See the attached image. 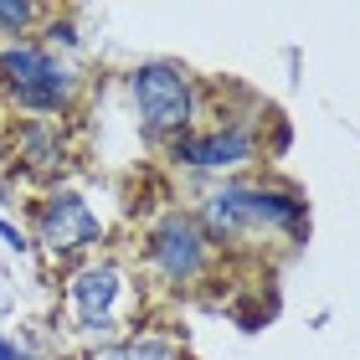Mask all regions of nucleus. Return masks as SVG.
Here are the masks:
<instances>
[{
    "instance_id": "obj_1",
    "label": "nucleus",
    "mask_w": 360,
    "mask_h": 360,
    "mask_svg": "<svg viewBox=\"0 0 360 360\" xmlns=\"http://www.w3.org/2000/svg\"><path fill=\"white\" fill-rule=\"evenodd\" d=\"M195 221L211 237V248H237V242L263 237L293 242L309 221V206L293 186H278V180H221L201 195Z\"/></svg>"
},
{
    "instance_id": "obj_4",
    "label": "nucleus",
    "mask_w": 360,
    "mask_h": 360,
    "mask_svg": "<svg viewBox=\"0 0 360 360\" xmlns=\"http://www.w3.org/2000/svg\"><path fill=\"white\" fill-rule=\"evenodd\" d=\"M129 103L139 113V129L160 144L191 134L195 119H201V88H195V77L180 62H165V57L139 62L129 72Z\"/></svg>"
},
{
    "instance_id": "obj_7",
    "label": "nucleus",
    "mask_w": 360,
    "mask_h": 360,
    "mask_svg": "<svg viewBox=\"0 0 360 360\" xmlns=\"http://www.w3.org/2000/svg\"><path fill=\"white\" fill-rule=\"evenodd\" d=\"M257 150H263V134H257L252 124L242 119H221L211 129H191V134H180L165 144V155L175 165L186 170H201V175H232L242 165H252Z\"/></svg>"
},
{
    "instance_id": "obj_5",
    "label": "nucleus",
    "mask_w": 360,
    "mask_h": 360,
    "mask_svg": "<svg viewBox=\"0 0 360 360\" xmlns=\"http://www.w3.org/2000/svg\"><path fill=\"white\" fill-rule=\"evenodd\" d=\"M211 237L191 211H165L150 232H144V273L165 288H195L211 273Z\"/></svg>"
},
{
    "instance_id": "obj_2",
    "label": "nucleus",
    "mask_w": 360,
    "mask_h": 360,
    "mask_svg": "<svg viewBox=\"0 0 360 360\" xmlns=\"http://www.w3.org/2000/svg\"><path fill=\"white\" fill-rule=\"evenodd\" d=\"M62 304H68V330L88 345V355L134 335V324H129V273L113 257H88V263L68 268Z\"/></svg>"
},
{
    "instance_id": "obj_8",
    "label": "nucleus",
    "mask_w": 360,
    "mask_h": 360,
    "mask_svg": "<svg viewBox=\"0 0 360 360\" xmlns=\"http://www.w3.org/2000/svg\"><path fill=\"white\" fill-rule=\"evenodd\" d=\"M68 134H62L57 119H21L15 124V165L41 175V180H57L62 170H68Z\"/></svg>"
},
{
    "instance_id": "obj_10",
    "label": "nucleus",
    "mask_w": 360,
    "mask_h": 360,
    "mask_svg": "<svg viewBox=\"0 0 360 360\" xmlns=\"http://www.w3.org/2000/svg\"><path fill=\"white\" fill-rule=\"evenodd\" d=\"M46 6H26V0H0V37L15 41V37H26L37 21H46Z\"/></svg>"
},
{
    "instance_id": "obj_3",
    "label": "nucleus",
    "mask_w": 360,
    "mask_h": 360,
    "mask_svg": "<svg viewBox=\"0 0 360 360\" xmlns=\"http://www.w3.org/2000/svg\"><path fill=\"white\" fill-rule=\"evenodd\" d=\"M0 88L11 108L26 119H68L77 103V72L46 41H6L0 46Z\"/></svg>"
},
{
    "instance_id": "obj_11",
    "label": "nucleus",
    "mask_w": 360,
    "mask_h": 360,
    "mask_svg": "<svg viewBox=\"0 0 360 360\" xmlns=\"http://www.w3.org/2000/svg\"><path fill=\"white\" fill-rule=\"evenodd\" d=\"M0 242H6L11 252H31V242H26V232H21V226H15V221H6V217H0Z\"/></svg>"
},
{
    "instance_id": "obj_12",
    "label": "nucleus",
    "mask_w": 360,
    "mask_h": 360,
    "mask_svg": "<svg viewBox=\"0 0 360 360\" xmlns=\"http://www.w3.org/2000/svg\"><path fill=\"white\" fill-rule=\"evenodd\" d=\"M0 360H41V355H31L26 345H15V340H6V335H0Z\"/></svg>"
},
{
    "instance_id": "obj_6",
    "label": "nucleus",
    "mask_w": 360,
    "mask_h": 360,
    "mask_svg": "<svg viewBox=\"0 0 360 360\" xmlns=\"http://www.w3.org/2000/svg\"><path fill=\"white\" fill-rule=\"evenodd\" d=\"M37 242L46 248V257L52 263H88V257H98V248H103V221H98V211L83 201L77 191L68 186H57V191H46L41 201H37Z\"/></svg>"
},
{
    "instance_id": "obj_9",
    "label": "nucleus",
    "mask_w": 360,
    "mask_h": 360,
    "mask_svg": "<svg viewBox=\"0 0 360 360\" xmlns=\"http://www.w3.org/2000/svg\"><path fill=\"white\" fill-rule=\"evenodd\" d=\"M88 360H191L186 345L170 335H155V330H134V335H124L119 345H103V350H93Z\"/></svg>"
}]
</instances>
